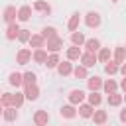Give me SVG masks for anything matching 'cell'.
<instances>
[{"instance_id": "cell-1", "label": "cell", "mask_w": 126, "mask_h": 126, "mask_svg": "<svg viewBox=\"0 0 126 126\" xmlns=\"http://www.w3.org/2000/svg\"><path fill=\"white\" fill-rule=\"evenodd\" d=\"M83 22H85V26H87V28H91V30H96V28L100 26L102 18H100V14H98V12H94V10H89V12L83 16Z\"/></svg>"}, {"instance_id": "cell-2", "label": "cell", "mask_w": 126, "mask_h": 126, "mask_svg": "<svg viewBox=\"0 0 126 126\" xmlns=\"http://www.w3.org/2000/svg\"><path fill=\"white\" fill-rule=\"evenodd\" d=\"M67 100H69V104H75V106H79V104L87 102V93H85L83 89H73V91H69V94H67Z\"/></svg>"}, {"instance_id": "cell-3", "label": "cell", "mask_w": 126, "mask_h": 126, "mask_svg": "<svg viewBox=\"0 0 126 126\" xmlns=\"http://www.w3.org/2000/svg\"><path fill=\"white\" fill-rule=\"evenodd\" d=\"M2 20H4V24H6V26H10V24L18 22V10H16V6L8 4V6L4 8V12H2Z\"/></svg>"}, {"instance_id": "cell-4", "label": "cell", "mask_w": 126, "mask_h": 126, "mask_svg": "<svg viewBox=\"0 0 126 126\" xmlns=\"http://www.w3.org/2000/svg\"><path fill=\"white\" fill-rule=\"evenodd\" d=\"M30 61H33V51L28 49V47L18 49V53H16V63H18V65H28Z\"/></svg>"}, {"instance_id": "cell-5", "label": "cell", "mask_w": 126, "mask_h": 126, "mask_svg": "<svg viewBox=\"0 0 126 126\" xmlns=\"http://www.w3.org/2000/svg\"><path fill=\"white\" fill-rule=\"evenodd\" d=\"M59 114H61V118H65V120H73L77 114H79V108L75 106V104H63L61 108H59Z\"/></svg>"}, {"instance_id": "cell-6", "label": "cell", "mask_w": 126, "mask_h": 126, "mask_svg": "<svg viewBox=\"0 0 126 126\" xmlns=\"http://www.w3.org/2000/svg\"><path fill=\"white\" fill-rule=\"evenodd\" d=\"M102 85H104V81H102L98 75H93V77L87 79V89H89V93H98V91H102Z\"/></svg>"}, {"instance_id": "cell-7", "label": "cell", "mask_w": 126, "mask_h": 126, "mask_svg": "<svg viewBox=\"0 0 126 126\" xmlns=\"http://www.w3.org/2000/svg\"><path fill=\"white\" fill-rule=\"evenodd\" d=\"M32 8H33L35 12H39L41 16H49V14L53 12V8H51V4H47L45 0H33V4H32Z\"/></svg>"}, {"instance_id": "cell-8", "label": "cell", "mask_w": 126, "mask_h": 126, "mask_svg": "<svg viewBox=\"0 0 126 126\" xmlns=\"http://www.w3.org/2000/svg\"><path fill=\"white\" fill-rule=\"evenodd\" d=\"M73 69H75L73 61L65 59V61H61V63H59V67H57L55 71H57V75H59V77H69V75H73Z\"/></svg>"}, {"instance_id": "cell-9", "label": "cell", "mask_w": 126, "mask_h": 126, "mask_svg": "<svg viewBox=\"0 0 126 126\" xmlns=\"http://www.w3.org/2000/svg\"><path fill=\"white\" fill-rule=\"evenodd\" d=\"M33 124H35V126H47V124H49V112L43 110V108L35 110V112H33Z\"/></svg>"}, {"instance_id": "cell-10", "label": "cell", "mask_w": 126, "mask_h": 126, "mask_svg": "<svg viewBox=\"0 0 126 126\" xmlns=\"http://www.w3.org/2000/svg\"><path fill=\"white\" fill-rule=\"evenodd\" d=\"M81 65H85L87 69H91V67H94L96 63H98V57H96V53H91V51H85L83 55H81Z\"/></svg>"}, {"instance_id": "cell-11", "label": "cell", "mask_w": 126, "mask_h": 126, "mask_svg": "<svg viewBox=\"0 0 126 126\" xmlns=\"http://www.w3.org/2000/svg\"><path fill=\"white\" fill-rule=\"evenodd\" d=\"M22 91L26 94V100H37L39 98V93H41L37 85H26V87H22Z\"/></svg>"}, {"instance_id": "cell-12", "label": "cell", "mask_w": 126, "mask_h": 126, "mask_svg": "<svg viewBox=\"0 0 126 126\" xmlns=\"http://www.w3.org/2000/svg\"><path fill=\"white\" fill-rule=\"evenodd\" d=\"M20 32H22L20 24H18V22H14V24L6 26V33H4V35H6V39H8V41H14V39H18Z\"/></svg>"}, {"instance_id": "cell-13", "label": "cell", "mask_w": 126, "mask_h": 126, "mask_svg": "<svg viewBox=\"0 0 126 126\" xmlns=\"http://www.w3.org/2000/svg\"><path fill=\"white\" fill-rule=\"evenodd\" d=\"M32 12H33V8H32L30 4L20 6V8H18V22H30V20H32Z\"/></svg>"}, {"instance_id": "cell-14", "label": "cell", "mask_w": 126, "mask_h": 126, "mask_svg": "<svg viewBox=\"0 0 126 126\" xmlns=\"http://www.w3.org/2000/svg\"><path fill=\"white\" fill-rule=\"evenodd\" d=\"M61 47H63V37H53V39H47V45H45V49L49 51V53H59L61 51Z\"/></svg>"}, {"instance_id": "cell-15", "label": "cell", "mask_w": 126, "mask_h": 126, "mask_svg": "<svg viewBox=\"0 0 126 126\" xmlns=\"http://www.w3.org/2000/svg\"><path fill=\"white\" fill-rule=\"evenodd\" d=\"M102 49V43L98 37H87V43H85V51H91V53H98Z\"/></svg>"}, {"instance_id": "cell-16", "label": "cell", "mask_w": 126, "mask_h": 126, "mask_svg": "<svg viewBox=\"0 0 126 126\" xmlns=\"http://www.w3.org/2000/svg\"><path fill=\"white\" fill-rule=\"evenodd\" d=\"M47 59H49V51H47L45 47H41V49H33V63H37V65H45Z\"/></svg>"}, {"instance_id": "cell-17", "label": "cell", "mask_w": 126, "mask_h": 126, "mask_svg": "<svg viewBox=\"0 0 126 126\" xmlns=\"http://www.w3.org/2000/svg\"><path fill=\"white\" fill-rule=\"evenodd\" d=\"M2 118H4V122H16L20 118V112H18V108L8 106V108H2Z\"/></svg>"}, {"instance_id": "cell-18", "label": "cell", "mask_w": 126, "mask_h": 126, "mask_svg": "<svg viewBox=\"0 0 126 126\" xmlns=\"http://www.w3.org/2000/svg\"><path fill=\"white\" fill-rule=\"evenodd\" d=\"M112 61L118 63V65L126 63V49H124V45H116L112 49Z\"/></svg>"}, {"instance_id": "cell-19", "label": "cell", "mask_w": 126, "mask_h": 126, "mask_svg": "<svg viewBox=\"0 0 126 126\" xmlns=\"http://www.w3.org/2000/svg\"><path fill=\"white\" fill-rule=\"evenodd\" d=\"M8 85L16 87V91H18L20 87H24V73H16V71H12V73L8 75Z\"/></svg>"}, {"instance_id": "cell-20", "label": "cell", "mask_w": 126, "mask_h": 126, "mask_svg": "<svg viewBox=\"0 0 126 126\" xmlns=\"http://www.w3.org/2000/svg\"><path fill=\"white\" fill-rule=\"evenodd\" d=\"M79 24H81V14L79 12H73L71 14V18H69V22H67V32H79Z\"/></svg>"}, {"instance_id": "cell-21", "label": "cell", "mask_w": 126, "mask_h": 126, "mask_svg": "<svg viewBox=\"0 0 126 126\" xmlns=\"http://www.w3.org/2000/svg\"><path fill=\"white\" fill-rule=\"evenodd\" d=\"M83 53H85V51H83L81 47H77V45H71V47H67V51H65V57H67L69 61H79Z\"/></svg>"}, {"instance_id": "cell-22", "label": "cell", "mask_w": 126, "mask_h": 126, "mask_svg": "<svg viewBox=\"0 0 126 126\" xmlns=\"http://www.w3.org/2000/svg\"><path fill=\"white\" fill-rule=\"evenodd\" d=\"M106 120H108V112H106V110H102V108H96V110H94V114H93V122H94L96 126H104V124H106Z\"/></svg>"}, {"instance_id": "cell-23", "label": "cell", "mask_w": 126, "mask_h": 126, "mask_svg": "<svg viewBox=\"0 0 126 126\" xmlns=\"http://www.w3.org/2000/svg\"><path fill=\"white\" fill-rule=\"evenodd\" d=\"M47 45V39L41 35V33H33L32 35V39H30V47H33V49H41V47H45Z\"/></svg>"}, {"instance_id": "cell-24", "label": "cell", "mask_w": 126, "mask_h": 126, "mask_svg": "<svg viewBox=\"0 0 126 126\" xmlns=\"http://www.w3.org/2000/svg\"><path fill=\"white\" fill-rule=\"evenodd\" d=\"M77 108H79V116L81 118H93V114H94V106L89 104V102H83Z\"/></svg>"}, {"instance_id": "cell-25", "label": "cell", "mask_w": 126, "mask_h": 126, "mask_svg": "<svg viewBox=\"0 0 126 126\" xmlns=\"http://www.w3.org/2000/svg\"><path fill=\"white\" fill-rule=\"evenodd\" d=\"M87 43V37L83 32H73L71 33V45H77V47H85Z\"/></svg>"}, {"instance_id": "cell-26", "label": "cell", "mask_w": 126, "mask_h": 126, "mask_svg": "<svg viewBox=\"0 0 126 126\" xmlns=\"http://www.w3.org/2000/svg\"><path fill=\"white\" fill-rule=\"evenodd\" d=\"M73 77H75V79H79V81H81V79H85V81H87V79H89V69H87L85 65H81V63H79V65H75V69H73Z\"/></svg>"}, {"instance_id": "cell-27", "label": "cell", "mask_w": 126, "mask_h": 126, "mask_svg": "<svg viewBox=\"0 0 126 126\" xmlns=\"http://www.w3.org/2000/svg\"><path fill=\"white\" fill-rule=\"evenodd\" d=\"M118 87H120V83H116L114 79H106L104 85H102V91L106 94H112V93H118Z\"/></svg>"}, {"instance_id": "cell-28", "label": "cell", "mask_w": 126, "mask_h": 126, "mask_svg": "<svg viewBox=\"0 0 126 126\" xmlns=\"http://www.w3.org/2000/svg\"><path fill=\"white\" fill-rule=\"evenodd\" d=\"M24 102H26V94H24V91H16V93H12V106H14V108H22Z\"/></svg>"}, {"instance_id": "cell-29", "label": "cell", "mask_w": 126, "mask_h": 126, "mask_svg": "<svg viewBox=\"0 0 126 126\" xmlns=\"http://www.w3.org/2000/svg\"><path fill=\"white\" fill-rule=\"evenodd\" d=\"M106 102H108V106H120L124 102V94L122 93H112V94L106 96Z\"/></svg>"}, {"instance_id": "cell-30", "label": "cell", "mask_w": 126, "mask_h": 126, "mask_svg": "<svg viewBox=\"0 0 126 126\" xmlns=\"http://www.w3.org/2000/svg\"><path fill=\"white\" fill-rule=\"evenodd\" d=\"M96 57H98V63H108V61H112V51H110V47H102L98 53H96Z\"/></svg>"}, {"instance_id": "cell-31", "label": "cell", "mask_w": 126, "mask_h": 126, "mask_svg": "<svg viewBox=\"0 0 126 126\" xmlns=\"http://www.w3.org/2000/svg\"><path fill=\"white\" fill-rule=\"evenodd\" d=\"M87 102L93 104L94 108H98V106L102 104V94H100V93H89V94H87Z\"/></svg>"}, {"instance_id": "cell-32", "label": "cell", "mask_w": 126, "mask_h": 126, "mask_svg": "<svg viewBox=\"0 0 126 126\" xmlns=\"http://www.w3.org/2000/svg\"><path fill=\"white\" fill-rule=\"evenodd\" d=\"M104 73L110 75V77H114L116 73H120V65L114 63V61H108V63H104Z\"/></svg>"}, {"instance_id": "cell-33", "label": "cell", "mask_w": 126, "mask_h": 126, "mask_svg": "<svg viewBox=\"0 0 126 126\" xmlns=\"http://www.w3.org/2000/svg\"><path fill=\"white\" fill-rule=\"evenodd\" d=\"M59 63H61V57H59V53H49V59H47V69H57L59 67Z\"/></svg>"}, {"instance_id": "cell-34", "label": "cell", "mask_w": 126, "mask_h": 126, "mask_svg": "<svg viewBox=\"0 0 126 126\" xmlns=\"http://www.w3.org/2000/svg\"><path fill=\"white\" fill-rule=\"evenodd\" d=\"M41 35H43L45 39H53V37H57L59 33H57V28H53V26H45V28L41 30Z\"/></svg>"}, {"instance_id": "cell-35", "label": "cell", "mask_w": 126, "mask_h": 126, "mask_svg": "<svg viewBox=\"0 0 126 126\" xmlns=\"http://www.w3.org/2000/svg\"><path fill=\"white\" fill-rule=\"evenodd\" d=\"M26 85H37V75L33 71H26L24 73V87Z\"/></svg>"}, {"instance_id": "cell-36", "label": "cell", "mask_w": 126, "mask_h": 126, "mask_svg": "<svg viewBox=\"0 0 126 126\" xmlns=\"http://www.w3.org/2000/svg\"><path fill=\"white\" fill-rule=\"evenodd\" d=\"M0 106H2V108L12 106V93H2V94H0Z\"/></svg>"}, {"instance_id": "cell-37", "label": "cell", "mask_w": 126, "mask_h": 126, "mask_svg": "<svg viewBox=\"0 0 126 126\" xmlns=\"http://www.w3.org/2000/svg\"><path fill=\"white\" fill-rule=\"evenodd\" d=\"M32 35H33V33H32L30 30H22V32H20V35H18V41H20V43H30Z\"/></svg>"}, {"instance_id": "cell-38", "label": "cell", "mask_w": 126, "mask_h": 126, "mask_svg": "<svg viewBox=\"0 0 126 126\" xmlns=\"http://www.w3.org/2000/svg\"><path fill=\"white\" fill-rule=\"evenodd\" d=\"M118 118H120V122H122V124H126V106L118 112Z\"/></svg>"}, {"instance_id": "cell-39", "label": "cell", "mask_w": 126, "mask_h": 126, "mask_svg": "<svg viewBox=\"0 0 126 126\" xmlns=\"http://www.w3.org/2000/svg\"><path fill=\"white\" fill-rule=\"evenodd\" d=\"M120 75H122V77H126V63H122V65H120Z\"/></svg>"}, {"instance_id": "cell-40", "label": "cell", "mask_w": 126, "mask_h": 126, "mask_svg": "<svg viewBox=\"0 0 126 126\" xmlns=\"http://www.w3.org/2000/svg\"><path fill=\"white\" fill-rule=\"evenodd\" d=\"M120 89H122V91H124V93H126V77H124V79H122V81H120Z\"/></svg>"}, {"instance_id": "cell-41", "label": "cell", "mask_w": 126, "mask_h": 126, "mask_svg": "<svg viewBox=\"0 0 126 126\" xmlns=\"http://www.w3.org/2000/svg\"><path fill=\"white\" fill-rule=\"evenodd\" d=\"M124 102H126V93H124Z\"/></svg>"}, {"instance_id": "cell-42", "label": "cell", "mask_w": 126, "mask_h": 126, "mask_svg": "<svg viewBox=\"0 0 126 126\" xmlns=\"http://www.w3.org/2000/svg\"><path fill=\"white\" fill-rule=\"evenodd\" d=\"M112 2H118V0H112Z\"/></svg>"}, {"instance_id": "cell-43", "label": "cell", "mask_w": 126, "mask_h": 126, "mask_svg": "<svg viewBox=\"0 0 126 126\" xmlns=\"http://www.w3.org/2000/svg\"><path fill=\"white\" fill-rule=\"evenodd\" d=\"M124 49H126V43H124Z\"/></svg>"}, {"instance_id": "cell-44", "label": "cell", "mask_w": 126, "mask_h": 126, "mask_svg": "<svg viewBox=\"0 0 126 126\" xmlns=\"http://www.w3.org/2000/svg\"><path fill=\"white\" fill-rule=\"evenodd\" d=\"M104 126H108V124H104Z\"/></svg>"}, {"instance_id": "cell-45", "label": "cell", "mask_w": 126, "mask_h": 126, "mask_svg": "<svg viewBox=\"0 0 126 126\" xmlns=\"http://www.w3.org/2000/svg\"><path fill=\"white\" fill-rule=\"evenodd\" d=\"M47 126H49V124H47Z\"/></svg>"}]
</instances>
